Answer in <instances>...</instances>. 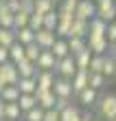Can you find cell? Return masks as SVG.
<instances>
[{
  "label": "cell",
  "mask_w": 116,
  "mask_h": 121,
  "mask_svg": "<svg viewBox=\"0 0 116 121\" xmlns=\"http://www.w3.org/2000/svg\"><path fill=\"white\" fill-rule=\"evenodd\" d=\"M57 24H59V13H57V11H50V13L44 16V29L57 31Z\"/></svg>",
  "instance_id": "29"
},
{
  "label": "cell",
  "mask_w": 116,
  "mask_h": 121,
  "mask_svg": "<svg viewBox=\"0 0 116 121\" xmlns=\"http://www.w3.org/2000/svg\"><path fill=\"white\" fill-rule=\"evenodd\" d=\"M59 13V24H57V35L61 38H70V29H72V22H75V13H68V11H57Z\"/></svg>",
  "instance_id": "6"
},
{
  "label": "cell",
  "mask_w": 116,
  "mask_h": 121,
  "mask_svg": "<svg viewBox=\"0 0 116 121\" xmlns=\"http://www.w3.org/2000/svg\"><path fill=\"white\" fill-rule=\"evenodd\" d=\"M4 121H7V119H4Z\"/></svg>",
  "instance_id": "54"
},
{
  "label": "cell",
  "mask_w": 116,
  "mask_h": 121,
  "mask_svg": "<svg viewBox=\"0 0 116 121\" xmlns=\"http://www.w3.org/2000/svg\"><path fill=\"white\" fill-rule=\"evenodd\" d=\"M53 55L57 60H64V57H68L70 55V48H68V40H57L55 42V46H53Z\"/></svg>",
  "instance_id": "24"
},
{
  "label": "cell",
  "mask_w": 116,
  "mask_h": 121,
  "mask_svg": "<svg viewBox=\"0 0 116 121\" xmlns=\"http://www.w3.org/2000/svg\"><path fill=\"white\" fill-rule=\"evenodd\" d=\"M35 64H37V70H50V73L57 70V57L53 55V51H42L40 60Z\"/></svg>",
  "instance_id": "8"
},
{
  "label": "cell",
  "mask_w": 116,
  "mask_h": 121,
  "mask_svg": "<svg viewBox=\"0 0 116 121\" xmlns=\"http://www.w3.org/2000/svg\"><path fill=\"white\" fill-rule=\"evenodd\" d=\"M88 48L92 55H105V51L110 53V42L107 38H88Z\"/></svg>",
  "instance_id": "11"
},
{
  "label": "cell",
  "mask_w": 116,
  "mask_h": 121,
  "mask_svg": "<svg viewBox=\"0 0 116 121\" xmlns=\"http://www.w3.org/2000/svg\"><path fill=\"white\" fill-rule=\"evenodd\" d=\"M72 88L75 95H81L85 88H90V70H77V75L72 77Z\"/></svg>",
  "instance_id": "9"
},
{
  "label": "cell",
  "mask_w": 116,
  "mask_h": 121,
  "mask_svg": "<svg viewBox=\"0 0 116 121\" xmlns=\"http://www.w3.org/2000/svg\"><path fill=\"white\" fill-rule=\"evenodd\" d=\"M103 84H105V75H101V73H90V88L99 90Z\"/></svg>",
  "instance_id": "36"
},
{
  "label": "cell",
  "mask_w": 116,
  "mask_h": 121,
  "mask_svg": "<svg viewBox=\"0 0 116 121\" xmlns=\"http://www.w3.org/2000/svg\"><path fill=\"white\" fill-rule=\"evenodd\" d=\"M28 22H31V16H28L26 11H18V13H16V22H13V29H16V31L26 29Z\"/></svg>",
  "instance_id": "28"
},
{
  "label": "cell",
  "mask_w": 116,
  "mask_h": 121,
  "mask_svg": "<svg viewBox=\"0 0 116 121\" xmlns=\"http://www.w3.org/2000/svg\"><path fill=\"white\" fill-rule=\"evenodd\" d=\"M68 48H70V55H79L88 48V40H81V38H68Z\"/></svg>",
  "instance_id": "21"
},
{
  "label": "cell",
  "mask_w": 116,
  "mask_h": 121,
  "mask_svg": "<svg viewBox=\"0 0 116 121\" xmlns=\"http://www.w3.org/2000/svg\"><path fill=\"white\" fill-rule=\"evenodd\" d=\"M0 79H4L7 86H18L20 82V73H18V66L13 62H7L0 66Z\"/></svg>",
  "instance_id": "4"
},
{
  "label": "cell",
  "mask_w": 116,
  "mask_h": 121,
  "mask_svg": "<svg viewBox=\"0 0 116 121\" xmlns=\"http://www.w3.org/2000/svg\"><path fill=\"white\" fill-rule=\"evenodd\" d=\"M0 121H4V101L0 99Z\"/></svg>",
  "instance_id": "42"
},
{
  "label": "cell",
  "mask_w": 116,
  "mask_h": 121,
  "mask_svg": "<svg viewBox=\"0 0 116 121\" xmlns=\"http://www.w3.org/2000/svg\"><path fill=\"white\" fill-rule=\"evenodd\" d=\"M33 7H35V11H37V13H42V16L55 11V2H53V0H35Z\"/></svg>",
  "instance_id": "27"
},
{
  "label": "cell",
  "mask_w": 116,
  "mask_h": 121,
  "mask_svg": "<svg viewBox=\"0 0 116 121\" xmlns=\"http://www.w3.org/2000/svg\"><path fill=\"white\" fill-rule=\"evenodd\" d=\"M18 88H20L22 95H35V90H37V79H35V77H20Z\"/></svg>",
  "instance_id": "17"
},
{
  "label": "cell",
  "mask_w": 116,
  "mask_h": 121,
  "mask_svg": "<svg viewBox=\"0 0 116 121\" xmlns=\"http://www.w3.org/2000/svg\"><path fill=\"white\" fill-rule=\"evenodd\" d=\"M88 121H96V119H94V117H88Z\"/></svg>",
  "instance_id": "45"
},
{
  "label": "cell",
  "mask_w": 116,
  "mask_h": 121,
  "mask_svg": "<svg viewBox=\"0 0 116 121\" xmlns=\"http://www.w3.org/2000/svg\"><path fill=\"white\" fill-rule=\"evenodd\" d=\"M59 40L57 38V33L55 31H48V29H42L35 33V42L40 44L42 51H53V46H55V42Z\"/></svg>",
  "instance_id": "5"
},
{
  "label": "cell",
  "mask_w": 116,
  "mask_h": 121,
  "mask_svg": "<svg viewBox=\"0 0 116 121\" xmlns=\"http://www.w3.org/2000/svg\"><path fill=\"white\" fill-rule=\"evenodd\" d=\"M35 99H37L40 108H44V110H53L55 104H57V95L53 90H48V92H35Z\"/></svg>",
  "instance_id": "12"
},
{
  "label": "cell",
  "mask_w": 116,
  "mask_h": 121,
  "mask_svg": "<svg viewBox=\"0 0 116 121\" xmlns=\"http://www.w3.org/2000/svg\"><path fill=\"white\" fill-rule=\"evenodd\" d=\"M18 66V73H20V77H37V64L35 62H28V60H22L20 64H16Z\"/></svg>",
  "instance_id": "15"
},
{
  "label": "cell",
  "mask_w": 116,
  "mask_h": 121,
  "mask_svg": "<svg viewBox=\"0 0 116 121\" xmlns=\"http://www.w3.org/2000/svg\"><path fill=\"white\" fill-rule=\"evenodd\" d=\"M81 112H79L77 106H70V108H66L61 112V121H81Z\"/></svg>",
  "instance_id": "30"
},
{
  "label": "cell",
  "mask_w": 116,
  "mask_h": 121,
  "mask_svg": "<svg viewBox=\"0 0 116 121\" xmlns=\"http://www.w3.org/2000/svg\"><path fill=\"white\" fill-rule=\"evenodd\" d=\"M13 13H18V11H22V0H9V2H4Z\"/></svg>",
  "instance_id": "40"
},
{
  "label": "cell",
  "mask_w": 116,
  "mask_h": 121,
  "mask_svg": "<svg viewBox=\"0 0 116 121\" xmlns=\"http://www.w3.org/2000/svg\"><path fill=\"white\" fill-rule=\"evenodd\" d=\"M103 75H105V77H112V75H116V57H112V55H105Z\"/></svg>",
  "instance_id": "35"
},
{
  "label": "cell",
  "mask_w": 116,
  "mask_h": 121,
  "mask_svg": "<svg viewBox=\"0 0 116 121\" xmlns=\"http://www.w3.org/2000/svg\"><path fill=\"white\" fill-rule=\"evenodd\" d=\"M13 31H16V29H13ZM16 38H18V42H20L22 46H28V44H33V42H35V31L26 26V29L16 31Z\"/></svg>",
  "instance_id": "18"
},
{
  "label": "cell",
  "mask_w": 116,
  "mask_h": 121,
  "mask_svg": "<svg viewBox=\"0 0 116 121\" xmlns=\"http://www.w3.org/2000/svg\"><path fill=\"white\" fill-rule=\"evenodd\" d=\"M44 121H61V112L57 110V108H53V110H46Z\"/></svg>",
  "instance_id": "38"
},
{
  "label": "cell",
  "mask_w": 116,
  "mask_h": 121,
  "mask_svg": "<svg viewBox=\"0 0 116 121\" xmlns=\"http://www.w3.org/2000/svg\"><path fill=\"white\" fill-rule=\"evenodd\" d=\"M0 4H2V2H0Z\"/></svg>",
  "instance_id": "51"
},
{
  "label": "cell",
  "mask_w": 116,
  "mask_h": 121,
  "mask_svg": "<svg viewBox=\"0 0 116 121\" xmlns=\"http://www.w3.org/2000/svg\"><path fill=\"white\" fill-rule=\"evenodd\" d=\"M9 60L13 64H20L22 60H26V51H24V46L20 44V42H16V44L9 48Z\"/></svg>",
  "instance_id": "23"
},
{
  "label": "cell",
  "mask_w": 116,
  "mask_h": 121,
  "mask_svg": "<svg viewBox=\"0 0 116 121\" xmlns=\"http://www.w3.org/2000/svg\"><path fill=\"white\" fill-rule=\"evenodd\" d=\"M22 115H24V112L20 110L18 104H4V119L7 121H18Z\"/></svg>",
  "instance_id": "25"
},
{
  "label": "cell",
  "mask_w": 116,
  "mask_h": 121,
  "mask_svg": "<svg viewBox=\"0 0 116 121\" xmlns=\"http://www.w3.org/2000/svg\"><path fill=\"white\" fill-rule=\"evenodd\" d=\"M88 117H90V115H83V117H81V121H88Z\"/></svg>",
  "instance_id": "44"
},
{
  "label": "cell",
  "mask_w": 116,
  "mask_h": 121,
  "mask_svg": "<svg viewBox=\"0 0 116 121\" xmlns=\"http://www.w3.org/2000/svg\"><path fill=\"white\" fill-rule=\"evenodd\" d=\"M114 121H116V119H114Z\"/></svg>",
  "instance_id": "53"
},
{
  "label": "cell",
  "mask_w": 116,
  "mask_h": 121,
  "mask_svg": "<svg viewBox=\"0 0 116 121\" xmlns=\"http://www.w3.org/2000/svg\"><path fill=\"white\" fill-rule=\"evenodd\" d=\"M13 22H16V13L7 4H0V26L2 29H13Z\"/></svg>",
  "instance_id": "16"
},
{
  "label": "cell",
  "mask_w": 116,
  "mask_h": 121,
  "mask_svg": "<svg viewBox=\"0 0 116 121\" xmlns=\"http://www.w3.org/2000/svg\"><path fill=\"white\" fill-rule=\"evenodd\" d=\"M103 66H105V55H92L90 73H101L103 75Z\"/></svg>",
  "instance_id": "32"
},
{
  "label": "cell",
  "mask_w": 116,
  "mask_h": 121,
  "mask_svg": "<svg viewBox=\"0 0 116 121\" xmlns=\"http://www.w3.org/2000/svg\"><path fill=\"white\" fill-rule=\"evenodd\" d=\"M22 2H35V0H22Z\"/></svg>",
  "instance_id": "46"
},
{
  "label": "cell",
  "mask_w": 116,
  "mask_h": 121,
  "mask_svg": "<svg viewBox=\"0 0 116 121\" xmlns=\"http://www.w3.org/2000/svg\"><path fill=\"white\" fill-rule=\"evenodd\" d=\"M75 62H77V68L79 70H90V62H92V51L85 48L83 53L75 55Z\"/></svg>",
  "instance_id": "22"
},
{
  "label": "cell",
  "mask_w": 116,
  "mask_h": 121,
  "mask_svg": "<svg viewBox=\"0 0 116 121\" xmlns=\"http://www.w3.org/2000/svg\"><path fill=\"white\" fill-rule=\"evenodd\" d=\"M28 29H33L35 33H37V31H42V29H44V16L35 11L33 16H31V22H28Z\"/></svg>",
  "instance_id": "33"
},
{
  "label": "cell",
  "mask_w": 116,
  "mask_h": 121,
  "mask_svg": "<svg viewBox=\"0 0 116 121\" xmlns=\"http://www.w3.org/2000/svg\"><path fill=\"white\" fill-rule=\"evenodd\" d=\"M114 22H116V20H114Z\"/></svg>",
  "instance_id": "52"
},
{
  "label": "cell",
  "mask_w": 116,
  "mask_h": 121,
  "mask_svg": "<svg viewBox=\"0 0 116 121\" xmlns=\"http://www.w3.org/2000/svg\"><path fill=\"white\" fill-rule=\"evenodd\" d=\"M75 18L77 20H85V22H90V20L96 18V2L94 0H81L75 11Z\"/></svg>",
  "instance_id": "3"
},
{
  "label": "cell",
  "mask_w": 116,
  "mask_h": 121,
  "mask_svg": "<svg viewBox=\"0 0 116 121\" xmlns=\"http://www.w3.org/2000/svg\"><path fill=\"white\" fill-rule=\"evenodd\" d=\"M88 35H90V22H85V20H75V22H72L70 38H81V40H85Z\"/></svg>",
  "instance_id": "13"
},
{
  "label": "cell",
  "mask_w": 116,
  "mask_h": 121,
  "mask_svg": "<svg viewBox=\"0 0 116 121\" xmlns=\"http://www.w3.org/2000/svg\"><path fill=\"white\" fill-rule=\"evenodd\" d=\"M70 97H57V104H55V108L59 110V112H64L66 108H70Z\"/></svg>",
  "instance_id": "37"
},
{
  "label": "cell",
  "mask_w": 116,
  "mask_h": 121,
  "mask_svg": "<svg viewBox=\"0 0 116 121\" xmlns=\"http://www.w3.org/2000/svg\"><path fill=\"white\" fill-rule=\"evenodd\" d=\"M37 90L35 92H48V90H53L55 88V73H50V70H40L37 73Z\"/></svg>",
  "instance_id": "7"
},
{
  "label": "cell",
  "mask_w": 116,
  "mask_h": 121,
  "mask_svg": "<svg viewBox=\"0 0 116 121\" xmlns=\"http://www.w3.org/2000/svg\"><path fill=\"white\" fill-rule=\"evenodd\" d=\"M24 51H26V60H28V62H37L40 55H42V48H40L37 42H33V44L24 46Z\"/></svg>",
  "instance_id": "31"
},
{
  "label": "cell",
  "mask_w": 116,
  "mask_h": 121,
  "mask_svg": "<svg viewBox=\"0 0 116 121\" xmlns=\"http://www.w3.org/2000/svg\"><path fill=\"white\" fill-rule=\"evenodd\" d=\"M75 2H81V0H75Z\"/></svg>",
  "instance_id": "49"
},
{
  "label": "cell",
  "mask_w": 116,
  "mask_h": 121,
  "mask_svg": "<svg viewBox=\"0 0 116 121\" xmlns=\"http://www.w3.org/2000/svg\"><path fill=\"white\" fill-rule=\"evenodd\" d=\"M0 29H2V26H0Z\"/></svg>",
  "instance_id": "50"
},
{
  "label": "cell",
  "mask_w": 116,
  "mask_h": 121,
  "mask_svg": "<svg viewBox=\"0 0 116 121\" xmlns=\"http://www.w3.org/2000/svg\"><path fill=\"white\" fill-rule=\"evenodd\" d=\"M110 55H112V57H116V42H114V44H110Z\"/></svg>",
  "instance_id": "43"
},
{
  "label": "cell",
  "mask_w": 116,
  "mask_h": 121,
  "mask_svg": "<svg viewBox=\"0 0 116 121\" xmlns=\"http://www.w3.org/2000/svg\"><path fill=\"white\" fill-rule=\"evenodd\" d=\"M0 2H2V4H4V2H9V0H0Z\"/></svg>",
  "instance_id": "47"
},
{
  "label": "cell",
  "mask_w": 116,
  "mask_h": 121,
  "mask_svg": "<svg viewBox=\"0 0 116 121\" xmlns=\"http://www.w3.org/2000/svg\"><path fill=\"white\" fill-rule=\"evenodd\" d=\"M44 115H46V110L37 106V108L28 110L26 115H24V121H44Z\"/></svg>",
  "instance_id": "34"
},
{
  "label": "cell",
  "mask_w": 116,
  "mask_h": 121,
  "mask_svg": "<svg viewBox=\"0 0 116 121\" xmlns=\"http://www.w3.org/2000/svg\"><path fill=\"white\" fill-rule=\"evenodd\" d=\"M16 42H18V38H16V31L13 29H0V46L11 48Z\"/></svg>",
  "instance_id": "19"
},
{
  "label": "cell",
  "mask_w": 116,
  "mask_h": 121,
  "mask_svg": "<svg viewBox=\"0 0 116 121\" xmlns=\"http://www.w3.org/2000/svg\"><path fill=\"white\" fill-rule=\"evenodd\" d=\"M53 2H64V0H53Z\"/></svg>",
  "instance_id": "48"
},
{
  "label": "cell",
  "mask_w": 116,
  "mask_h": 121,
  "mask_svg": "<svg viewBox=\"0 0 116 121\" xmlns=\"http://www.w3.org/2000/svg\"><path fill=\"white\" fill-rule=\"evenodd\" d=\"M77 97H79V101H81L83 106H92V104L99 101V92L94 90V88H85L81 95H77Z\"/></svg>",
  "instance_id": "26"
},
{
  "label": "cell",
  "mask_w": 116,
  "mask_h": 121,
  "mask_svg": "<svg viewBox=\"0 0 116 121\" xmlns=\"http://www.w3.org/2000/svg\"><path fill=\"white\" fill-rule=\"evenodd\" d=\"M107 42H110V44H114L116 42V22H112V24H107Z\"/></svg>",
  "instance_id": "39"
},
{
  "label": "cell",
  "mask_w": 116,
  "mask_h": 121,
  "mask_svg": "<svg viewBox=\"0 0 116 121\" xmlns=\"http://www.w3.org/2000/svg\"><path fill=\"white\" fill-rule=\"evenodd\" d=\"M53 92L57 97H72L75 95V88H72V79H66V77H57Z\"/></svg>",
  "instance_id": "10"
},
{
  "label": "cell",
  "mask_w": 116,
  "mask_h": 121,
  "mask_svg": "<svg viewBox=\"0 0 116 121\" xmlns=\"http://www.w3.org/2000/svg\"><path fill=\"white\" fill-rule=\"evenodd\" d=\"M18 106H20V110H22L24 115H26L28 110L37 108L40 104H37V99H35V95H20V101H18Z\"/></svg>",
  "instance_id": "20"
},
{
  "label": "cell",
  "mask_w": 116,
  "mask_h": 121,
  "mask_svg": "<svg viewBox=\"0 0 116 121\" xmlns=\"http://www.w3.org/2000/svg\"><path fill=\"white\" fill-rule=\"evenodd\" d=\"M77 62H75V55H68V57L64 60H57V70L55 73H59V77H66V79H72V77L77 75Z\"/></svg>",
  "instance_id": "2"
},
{
  "label": "cell",
  "mask_w": 116,
  "mask_h": 121,
  "mask_svg": "<svg viewBox=\"0 0 116 121\" xmlns=\"http://www.w3.org/2000/svg\"><path fill=\"white\" fill-rule=\"evenodd\" d=\"M7 62H11V60H9V48L0 46V66H2V64H7Z\"/></svg>",
  "instance_id": "41"
},
{
  "label": "cell",
  "mask_w": 116,
  "mask_h": 121,
  "mask_svg": "<svg viewBox=\"0 0 116 121\" xmlns=\"http://www.w3.org/2000/svg\"><path fill=\"white\" fill-rule=\"evenodd\" d=\"M107 35V22L101 18H94L90 20V35L88 38H105Z\"/></svg>",
  "instance_id": "14"
},
{
  "label": "cell",
  "mask_w": 116,
  "mask_h": 121,
  "mask_svg": "<svg viewBox=\"0 0 116 121\" xmlns=\"http://www.w3.org/2000/svg\"><path fill=\"white\" fill-rule=\"evenodd\" d=\"M99 112L101 117L107 119V121H114L116 119V95H105L99 99Z\"/></svg>",
  "instance_id": "1"
}]
</instances>
